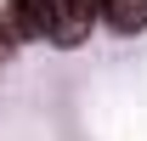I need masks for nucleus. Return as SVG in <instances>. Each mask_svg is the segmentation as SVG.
Listing matches in <instances>:
<instances>
[{
  "label": "nucleus",
  "mask_w": 147,
  "mask_h": 141,
  "mask_svg": "<svg viewBox=\"0 0 147 141\" xmlns=\"http://www.w3.org/2000/svg\"><path fill=\"white\" fill-rule=\"evenodd\" d=\"M23 40H28V23H23V6L17 0H0V56L17 51Z\"/></svg>",
  "instance_id": "f03ea898"
},
{
  "label": "nucleus",
  "mask_w": 147,
  "mask_h": 141,
  "mask_svg": "<svg viewBox=\"0 0 147 141\" xmlns=\"http://www.w3.org/2000/svg\"><path fill=\"white\" fill-rule=\"evenodd\" d=\"M68 6H79V11H91V17L102 23V0H68Z\"/></svg>",
  "instance_id": "20e7f679"
},
{
  "label": "nucleus",
  "mask_w": 147,
  "mask_h": 141,
  "mask_svg": "<svg viewBox=\"0 0 147 141\" xmlns=\"http://www.w3.org/2000/svg\"><path fill=\"white\" fill-rule=\"evenodd\" d=\"M102 23L113 34H142L147 28V0H102Z\"/></svg>",
  "instance_id": "f257e3e1"
},
{
  "label": "nucleus",
  "mask_w": 147,
  "mask_h": 141,
  "mask_svg": "<svg viewBox=\"0 0 147 141\" xmlns=\"http://www.w3.org/2000/svg\"><path fill=\"white\" fill-rule=\"evenodd\" d=\"M23 6V23H28V40H51L57 28V0H17Z\"/></svg>",
  "instance_id": "7ed1b4c3"
}]
</instances>
